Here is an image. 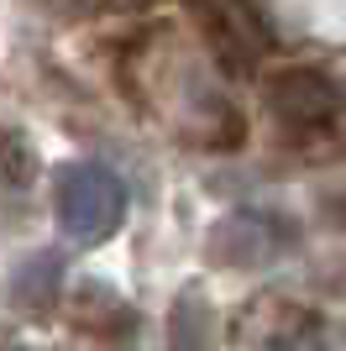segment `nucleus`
<instances>
[{
  "label": "nucleus",
  "instance_id": "1",
  "mask_svg": "<svg viewBox=\"0 0 346 351\" xmlns=\"http://www.w3.org/2000/svg\"><path fill=\"white\" fill-rule=\"evenodd\" d=\"M53 215L69 241L100 247L121 231L126 215V189L105 162H63L53 173Z\"/></svg>",
  "mask_w": 346,
  "mask_h": 351
},
{
  "label": "nucleus",
  "instance_id": "2",
  "mask_svg": "<svg viewBox=\"0 0 346 351\" xmlns=\"http://www.w3.org/2000/svg\"><path fill=\"white\" fill-rule=\"evenodd\" d=\"M294 236H299V226L273 210H236L210 231V257L220 267H268L294 247Z\"/></svg>",
  "mask_w": 346,
  "mask_h": 351
},
{
  "label": "nucleus",
  "instance_id": "3",
  "mask_svg": "<svg viewBox=\"0 0 346 351\" xmlns=\"http://www.w3.org/2000/svg\"><path fill=\"white\" fill-rule=\"evenodd\" d=\"M268 110L288 126H320L341 110V89L325 69H284L268 79Z\"/></svg>",
  "mask_w": 346,
  "mask_h": 351
},
{
  "label": "nucleus",
  "instance_id": "4",
  "mask_svg": "<svg viewBox=\"0 0 346 351\" xmlns=\"http://www.w3.org/2000/svg\"><path fill=\"white\" fill-rule=\"evenodd\" d=\"M58 289H63V257H58V252H37L32 263L16 267L11 304L21 309V315H32V320H47L53 304H58Z\"/></svg>",
  "mask_w": 346,
  "mask_h": 351
},
{
  "label": "nucleus",
  "instance_id": "5",
  "mask_svg": "<svg viewBox=\"0 0 346 351\" xmlns=\"http://www.w3.org/2000/svg\"><path fill=\"white\" fill-rule=\"evenodd\" d=\"M216 341V309L200 283H189L168 309V351H210Z\"/></svg>",
  "mask_w": 346,
  "mask_h": 351
},
{
  "label": "nucleus",
  "instance_id": "6",
  "mask_svg": "<svg viewBox=\"0 0 346 351\" xmlns=\"http://www.w3.org/2000/svg\"><path fill=\"white\" fill-rule=\"evenodd\" d=\"M37 168H43V158H37L32 136L21 126H11V121H0V184L27 189V184H37Z\"/></svg>",
  "mask_w": 346,
  "mask_h": 351
},
{
  "label": "nucleus",
  "instance_id": "7",
  "mask_svg": "<svg viewBox=\"0 0 346 351\" xmlns=\"http://www.w3.org/2000/svg\"><path fill=\"white\" fill-rule=\"evenodd\" d=\"M131 5H158V0H131Z\"/></svg>",
  "mask_w": 346,
  "mask_h": 351
}]
</instances>
